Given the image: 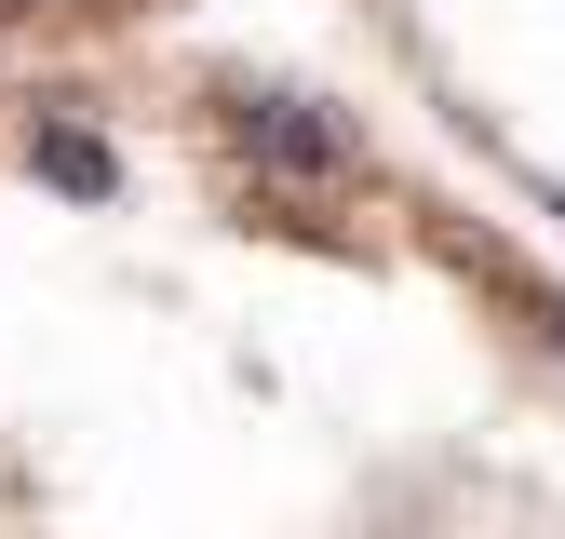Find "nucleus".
Returning <instances> with one entry per match:
<instances>
[{
	"label": "nucleus",
	"mask_w": 565,
	"mask_h": 539,
	"mask_svg": "<svg viewBox=\"0 0 565 539\" xmlns=\"http://www.w3.org/2000/svg\"><path fill=\"white\" fill-rule=\"evenodd\" d=\"M28 176H41V189H67V202H108V189H121L108 135H67V121H41V135H28Z\"/></svg>",
	"instance_id": "f03ea898"
},
{
	"label": "nucleus",
	"mask_w": 565,
	"mask_h": 539,
	"mask_svg": "<svg viewBox=\"0 0 565 539\" xmlns=\"http://www.w3.org/2000/svg\"><path fill=\"white\" fill-rule=\"evenodd\" d=\"M216 135H230V162L256 176V202H310V189L364 176V135H350V108H323V95H230Z\"/></svg>",
	"instance_id": "f257e3e1"
},
{
	"label": "nucleus",
	"mask_w": 565,
	"mask_h": 539,
	"mask_svg": "<svg viewBox=\"0 0 565 539\" xmlns=\"http://www.w3.org/2000/svg\"><path fill=\"white\" fill-rule=\"evenodd\" d=\"M539 337H552V351H565V297H539Z\"/></svg>",
	"instance_id": "7ed1b4c3"
}]
</instances>
